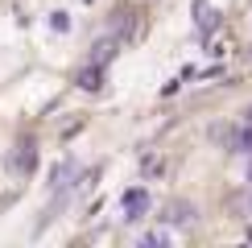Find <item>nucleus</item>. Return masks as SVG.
Returning <instances> with one entry per match:
<instances>
[{"instance_id": "obj_1", "label": "nucleus", "mask_w": 252, "mask_h": 248, "mask_svg": "<svg viewBox=\"0 0 252 248\" xmlns=\"http://www.w3.org/2000/svg\"><path fill=\"white\" fill-rule=\"evenodd\" d=\"M153 207V194L145 190V186H128V190L120 194V219L124 223H141L145 215H149Z\"/></svg>"}, {"instance_id": "obj_2", "label": "nucleus", "mask_w": 252, "mask_h": 248, "mask_svg": "<svg viewBox=\"0 0 252 248\" xmlns=\"http://www.w3.org/2000/svg\"><path fill=\"white\" fill-rule=\"evenodd\" d=\"M190 17H194V29H198V37H211L215 29H219V8L211 4V0H194Z\"/></svg>"}, {"instance_id": "obj_3", "label": "nucleus", "mask_w": 252, "mask_h": 248, "mask_svg": "<svg viewBox=\"0 0 252 248\" xmlns=\"http://www.w3.org/2000/svg\"><path fill=\"white\" fill-rule=\"evenodd\" d=\"M8 165H13V174H33V165H37V145L33 141H21L17 149H13V157H8Z\"/></svg>"}, {"instance_id": "obj_4", "label": "nucleus", "mask_w": 252, "mask_h": 248, "mask_svg": "<svg viewBox=\"0 0 252 248\" xmlns=\"http://www.w3.org/2000/svg\"><path fill=\"white\" fill-rule=\"evenodd\" d=\"M198 219V207L194 203H186V199H178L165 207V223H178V227H186V223H194Z\"/></svg>"}, {"instance_id": "obj_5", "label": "nucleus", "mask_w": 252, "mask_h": 248, "mask_svg": "<svg viewBox=\"0 0 252 248\" xmlns=\"http://www.w3.org/2000/svg\"><path fill=\"white\" fill-rule=\"evenodd\" d=\"M75 174H79L75 161H62L54 170V178H50V186H54V190H66V186H75Z\"/></svg>"}, {"instance_id": "obj_6", "label": "nucleus", "mask_w": 252, "mask_h": 248, "mask_svg": "<svg viewBox=\"0 0 252 248\" xmlns=\"http://www.w3.org/2000/svg\"><path fill=\"white\" fill-rule=\"evenodd\" d=\"M79 87L83 91H99L103 87V66H99V62H91L87 70H79Z\"/></svg>"}, {"instance_id": "obj_7", "label": "nucleus", "mask_w": 252, "mask_h": 248, "mask_svg": "<svg viewBox=\"0 0 252 248\" xmlns=\"http://www.w3.org/2000/svg\"><path fill=\"white\" fill-rule=\"evenodd\" d=\"M232 149H236V153H248V157H252V124H244V128H236V132H232Z\"/></svg>"}, {"instance_id": "obj_8", "label": "nucleus", "mask_w": 252, "mask_h": 248, "mask_svg": "<svg viewBox=\"0 0 252 248\" xmlns=\"http://www.w3.org/2000/svg\"><path fill=\"white\" fill-rule=\"evenodd\" d=\"M136 244L141 248H165L170 244V232H145V236H136Z\"/></svg>"}, {"instance_id": "obj_9", "label": "nucleus", "mask_w": 252, "mask_h": 248, "mask_svg": "<svg viewBox=\"0 0 252 248\" xmlns=\"http://www.w3.org/2000/svg\"><path fill=\"white\" fill-rule=\"evenodd\" d=\"M112 46H116V41H112V37H103L99 46H95V54H91V62H99V66H108V58L116 54V50H112Z\"/></svg>"}, {"instance_id": "obj_10", "label": "nucleus", "mask_w": 252, "mask_h": 248, "mask_svg": "<svg viewBox=\"0 0 252 248\" xmlns=\"http://www.w3.org/2000/svg\"><path fill=\"white\" fill-rule=\"evenodd\" d=\"M50 29H54V33H66V29H70V17H66V13H50Z\"/></svg>"}, {"instance_id": "obj_11", "label": "nucleus", "mask_w": 252, "mask_h": 248, "mask_svg": "<svg viewBox=\"0 0 252 248\" xmlns=\"http://www.w3.org/2000/svg\"><path fill=\"white\" fill-rule=\"evenodd\" d=\"M244 116H248V124H252V103H248V112H244Z\"/></svg>"}]
</instances>
